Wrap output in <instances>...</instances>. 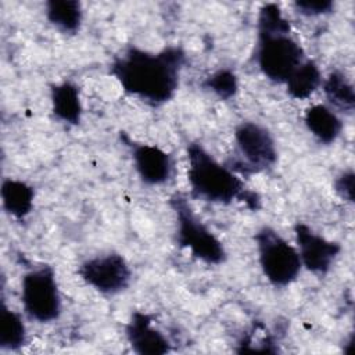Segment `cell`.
I'll return each instance as SVG.
<instances>
[{
  "label": "cell",
  "instance_id": "obj_1",
  "mask_svg": "<svg viewBox=\"0 0 355 355\" xmlns=\"http://www.w3.org/2000/svg\"><path fill=\"white\" fill-rule=\"evenodd\" d=\"M184 64L186 53L179 46H168L157 53L129 46L114 57L110 73L125 93L158 107L173 98Z\"/></svg>",
  "mask_w": 355,
  "mask_h": 355
},
{
  "label": "cell",
  "instance_id": "obj_2",
  "mask_svg": "<svg viewBox=\"0 0 355 355\" xmlns=\"http://www.w3.org/2000/svg\"><path fill=\"white\" fill-rule=\"evenodd\" d=\"M187 179L194 196L216 204L240 200L251 209L259 207L258 194L247 190L243 180L229 166L216 161L201 143L193 141L187 146Z\"/></svg>",
  "mask_w": 355,
  "mask_h": 355
},
{
  "label": "cell",
  "instance_id": "obj_3",
  "mask_svg": "<svg viewBox=\"0 0 355 355\" xmlns=\"http://www.w3.org/2000/svg\"><path fill=\"white\" fill-rule=\"evenodd\" d=\"M169 205L176 218V243L208 265L223 263L227 254L222 241L194 214L187 198L182 193H175L169 198Z\"/></svg>",
  "mask_w": 355,
  "mask_h": 355
},
{
  "label": "cell",
  "instance_id": "obj_4",
  "mask_svg": "<svg viewBox=\"0 0 355 355\" xmlns=\"http://www.w3.org/2000/svg\"><path fill=\"white\" fill-rule=\"evenodd\" d=\"M255 243L261 270L270 284L286 287L298 277L302 268L300 254L273 227L262 226L255 233Z\"/></svg>",
  "mask_w": 355,
  "mask_h": 355
},
{
  "label": "cell",
  "instance_id": "obj_5",
  "mask_svg": "<svg viewBox=\"0 0 355 355\" xmlns=\"http://www.w3.org/2000/svg\"><path fill=\"white\" fill-rule=\"evenodd\" d=\"M21 301L25 313L35 322L50 323L60 318L62 302L51 266L43 265L22 276Z\"/></svg>",
  "mask_w": 355,
  "mask_h": 355
},
{
  "label": "cell",
  "instance_id": "obj_6",
  "mask_svg": "<svg viewBox=\"0 0 355 355\" xmlns=\"http://www.w3.org/2000/svg\"><path fill=\"white\" fill-rule=\"evenodd\" d=\"M304 60V50L290 32H258L257 64L269 80L286 83Z\"/></svg>",
  "mask_w": 355,
  "mask_h": 355
},
{
  "label": "cell",
  "instance_id": "obj_7",
  "mask_svg": "<svg viewBox=\"0 0 355 355\" xmlns=\"http://www.w3.org/2000/svg\"><path fill=\"white\" fill-rule=\"evenodd\" d=\"M234 141L240 154L236 165L244 166L241 173H258L270 169L277 161V148L270 132L257 122H241L234 129Z\"/></svg>",
  "mask_w": 355,
  "mask_h": 355
},
{
  "label": "cell",
  "instance_id": "obj_8",
  "mask_svg": "<svg viewBox=\"0 0 355 355\" xmlns=\"http://www.w3.org/2000/svg\"><path fill=\"white\" fill-rule=\"evenodd\" d=\"M78 273L87 286L107 295L125 291L132 279L128 261L116 252H108L83 261L78 268Z\"/></svg>",
  "mask_w": 355,
  "mask_h": 355
},
{
  "label": "cell",
  "instance_id": "obj_9",
  "mask_svg": "<svg viewBox=\"0 0 355 355\" xmlns=\"http://www.w3.org/2000/svg\"><path fill=\"white\" fill-rule=\"evenodd\" d=\"M297 251L302 266L315 275H326L341 251V245L313 232L306 223L294 225Z\"/></svg>",
  "mask_w": 355,
  "mask_h": 355
},
{
  "label": "cell",
  "instance_id": "obj_10",
  "mask_svg": "<svg viewBox=\"0 0 355 355\" xmlns=\"http://www.w3.org/2000/svg\"><path fill=\"white\" fill-rule=\"evenodd\" d=\"M132 150L135 169L139 178L148 186L166 183L173 173V158L165 150L144 143L128 141Z\"/></svg>",
  "mask_w": 355,
  "mask_h": 355
},
{
  "label": "cell",
  "instance_id": "obj_11",
  "mask_svg": "<svg viewBox=\"0 0 355 355\" xmlns=\"http://www.w3.org/2000/svg\"><path fill=\"white\" fill-rule=\"evenodd\" d=\"M129 345L140 355H162L171 351L168 338L153 326L151 315L135 311L125 326Z\"/></svg>",
  "mask_w": 355,
  "mask_h": 355
},
{
  "label": "cell",
  "instance_id": "obj_12",
  "mask_svg": "<svg viewBox=\"0 0 355 355\" xmlns=\"http://www.w3.org/2000/svg\"><path fill=\"white\" fill-rule=\"evenodd\" d=\"M50 101L53 115L67 125H79L82 119V100L79 87L69 82L64 80L61 83L53 85L50 87Z\"/></svg>",
  "mask_w": 355,
  "mask_h": 355
},
{
  "label": "cell",
  "instance_id": "obj_13",
  "mask_svg": "<svg viewBox=\"0 0 355 355\" xmlns=\"http://www.w3.org/2000/svg\"><path fill=\"white\" fill-rule=\"evenodd\" d=\"M304 122L308 130L323 144H331L343 130V122L338 115L324 104H315L306 108Z\"/></svg>",
  "mask_w": 355,
  "mask_h": 355
},
{
  "label": "cell",
  "instance_id": "obj_14",
  "mask_svg": "<svg viewBox=\"0 0 355 355\" xmlns=\"http://www.w3.org/2000/svg\"><path fill=\"white\" fill-rule=\"evenodd\" d=\"M0 196L4 211L15 219H24L33 208L35 190L24 180L4 179L1 182Z\"/></svg>",
  "mask_w": 355,
  "mask_h": 355
},
{
  "label": "cell",
  "instance_id": "obj_15",
  "mask_svg": "<svg viewBox=\"0 0 355 355\" xmlns=\"http://www.w3.org/2000/svg\"><path fill=\"white\" fill-rule=\"evenodd\" d=\"M46 18L60 32L73 35L83 19L82 4L75 0H50L46 3Z\"/></svg>",
  "mask_w": 355,
  "mask_h": 355
},
{
  "label": "cell",
  "instance_id": "obj_16",
  "mask_svg": "<svg viewBox=\"0 0 355 355\" xmlns=\"http://www.w3.org/2000/svg\"><path fill=\"white\" fill-rule=\"evenodd\" d=\"M322 85V73L313 60H304L286 80L290 97L304 100L311 97Z\"/></svg>",
  "mask_w": 355,
  "mask_h": 355
},
{
  "label": "cell",
  "instance_id": "obj_17",
  "mask_svg": "<svg viewBox=\"0 0 355 355\" xmlns=\"http://www.w3.org/2000/svg\"><path fill=\"white\" fill-rule=\"evenodd\" d=\"M26 344V327L22 316L10 309L6 302L0 311V348L6 351H17Z\"/></svg>",
  "mask_w": 355,
  "mask_h": 355
},
{
  "label": "cell",
  "instance_id": "obj_18",
  "mask_svg": "<svg viewBox=\"0 0 355 355\" xmlns=\"http://www.w3.org/2000/svg\"><path fill=\"white\" fill-rule=\"evenodd\" d=\"M323 92L327 101L343 112H352L355 107V92L348 78L340 72L333 71L323 82Z\"/></svg>",
  "mask_w": 355,
  "mask_h": 355
},
{
  "label": "cell",
  "instance_id": "obj_19",
  "mask_svg": "<svg viewBox=\"0 0 355 355\" xmlns=\"http://www.w3.org/2000/svg\"><path fill=\"white\" fill-rule=\"evenodd\" d=\"M202 87L214 93L220 100H229L234 97L239 90V79L232 69L223 68L207 76L202 82Z\"/></svg>",
  "mask_w": 355,
  "mask_h": 355
},
{
  "label": "cell",
  "instance_id": "obj_20",
  "mask_svg": "<svg viewBox=\"0 0 355 355\" xmlns=\"http://www.w3.org/2000/svg\"><path fill=\"white\" fill-rule=\"evenodd\" d=\"M258 32H262V33L290 32V24L283 17L280 7L277 4L268 3L259 8Z\"/></svg>",
  "mask_w": 355,
  "mask_h": 355
},
{
  "label": "cell",
  "instance_id": "obj_21",
  "mask_svg": "<svg viewBox=\"0 0 355 355\" xmlns=\"http://www.w3.org/2000/svg\"><path fill=\"white\" fill-rule=\"evenodd\" d=\"M294 7L305 17H319L333 12L334 3L331 0H301L295 1Z\"/></svg>",
  "mask_w": 355,
  "mask_h": 355
},
{
  "label": "cell",
  "instance_id": "obj_22",
  "mask_svg": "<svg viewBox=\"0 0 355 355\" xmlns=\"http://www.w3.org/2000/svg\"><path fill=\"white\" fill-rule=\"evenodd\" d=\"M354 182H355V176H354V171L348 169L341 172L336 180H334V191L345 201L352 202L354 201Z\"/></svg>",
  "mask_w": 355,
  "mask_h": 355
}]
</instances>
